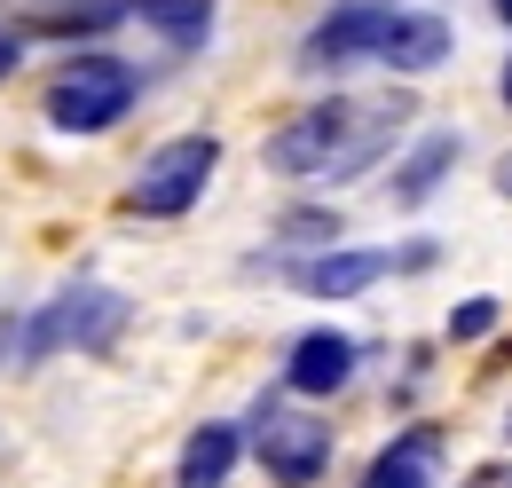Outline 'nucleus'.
Segmentation results:
<instances>
[{
    "label": "nucleus",
    "instance_id": "nucleus-1",
    "mask_svg": "<svg viewBox=\"0 0 512 488\" xmlns=\"http://www.w3.org/2000/svg\"><path fill=\"white\" fill-rule=\"evenodd\" d=\"M418 95L410 87H379V95H316L308 111H292L284 126H268L260 142V166L284 174V182H355L371 174L394 134L410 126Z\"/></svg>",
    "mask_w": 512,
    "mask_h": 488
},
{
    "label": "nucleus",
    "instance_id": "nucleus-2",
    "mask_svg": "<svg viewBox=\"0 0 512 488\" xmlns=\"http://www.w3.org/2000/svg\"><path fill=\"white\" fill-rule=\"evenodd\" d=\"M134 323V300L103 276H71L64 292L24 315V363H48V355H111L119 331Z\"/></svg>",
    "mask_w": 512,
    "mask_h": 488
},
{
    "label": "nucleus",
    "instance_id": "nucleus-3",
    "mask_svg": "<svg viewBox=\"0 0 512 488\" xmlns=\"http://www.w3.org/2000/svg\"><path fill=\"white\" fill-rule=\"evenodd\" d=\"M402 16L410 0H331L316 24L300 32V79H339L355 63H379L394 71V48H402Z\"/></svg>",
    "mask_w": 512,
    "mask_h": 488
},
{
    "label": "nucleus",
    "instance_id": "nucleus-4",
    "mask_svg": "<svg viewBox=\"0 0 512 488\" xmlns=\"http://www.w3.org/2000/svg\"><path fill=\"white\" fill-rule=\"evenodd\" d=\"M134 103H142V71L127 56H71L40 95L56 134H111Z\"/></svg>",
    "mask_w": 512,
    "mask_h": 488
},
{
    "label": "nucleus",
    "instance_id": "nucleus-5",
    "mask_svg": "<svg viewBox=\"0 0 512 488\" xmlns=\"http://www.w3.org/2000/svg\"><path fill=\"white\" fill-rule=\"evenodd\" d=\"M245 433H253V465L276 488H316L331 473V426H323L316 410H292L284 386L253 402V426Z\"/></svg>",
    "mask_w": 512,
    "mask_h": 488
},
{
    "label": "nucleus",
    "instance_id": "nucleus-6",
    "mask_svg": "<svg viewBox=\"0 0 512 488\" xmlns=\"http://www.w3.org/2000/svg\"><path fill=\"white\" fill-rule=\"evenodd\" d=\"M221 174V134H174V142H158L142 166H134L127 182V213L134 221H182L205 182Z\"/></svg>",
    "mask_w": 512,
    "mask_h": 488
},
{
    "label": "nucleus",
    "instance_id": "nucleus-7",
    "mask_svg": "<svg viewBox=\"0 0 512 488\" xmlns=\"http://www.w3.org/2000/svg\"><path fill=\"white\" fill-rule=\"evenodd\" d=\"M386 268H402V252H386V244H323V252L284 260V284L300 300H355V292L379 284Z\"/></svg>",
    "mask_w": 512,
    "mask_h": 488
},
{
    "label": "nucleus",
    "instance_id": "nucleus-8",
    "mask_svg": "<svg viewBox=\"0 0 512 488\" xmlns=\"http://www.w3.org/2000/svg\"><path fill=\"white\" fill-rule=\"evenodd\" d=\"M347 378H355V331H300L292 339V355H284V394H300V402H331V394H347Z\"/></svg>",
    "mask_w": 512,
    "mask_h": 488
},
{
    "label": "nucleus",
    "instance_id": "nucleus-9",
    "mask_svg": "<svg viewBox=\"0 0 512 488\" xmlns=\"http://www.w3.org/2000/svg\"><path fill=\"white\" fill-rule=\"evenodd\" d=\"M442 457H449V433L442 426H402L379 457L363 465L355 488H434L442 481Z\"/></svg>",
    "mask_w": 512,
    "mask_h": 488
},
{
    "label": "nucleus",
    "instance_id": "nucleus-10",
    "mask_svg": "<svg viewBox=\"0 0 512 488\" xmlns=\"http://www.w3.org/2000/svg\"><path fill=\"white\" fill-rule=\"evenodd\" d=\"M457 158H465V134H457V126H426V134L402 150V166H394V205H426V197L457 174Z\"/></svg>",
    "mask_w": 512,
    "mask_h": 488
},
{
    "label": "nucleus",
    "instance_id": "nucleus-11",
    "mask_svg": "<svg viewBox=\"0 0 512 488\" xmlns=\"http://www.w3.org/2000/svg\"><path fill=\"white\" fill-rule=\"evenodd\" d=\"M237 457H245V426L205 418V426L182 441V457H174V488H229Z\"/></svg>",
    "mask_w": 512,
    "mask_h": 488
},
{
    "label": "nucleus",
    "instance_id": "nucleus-12",
    "mask_svg": "<svg viewBox=\"0 0 512 488\" xmlns=\"http://www.w3.org/2000/svg\"><path fill=\"white\" fill-rule=\"evenodd\" d=\"M127 16H142L166 48H205L213 40V0H119Z\"/></svg>",
    "mask_w": 512,
    "mask_h": 488
},
{
    "label": "nucleus",
    "instance_id": "nucleus-13",
    "mask_svg": "<svg viewBox=\"0 0 512 488\" xmlns=\"http://www.w3.org/2000/svg\"><path fill=\"white\" fill-rule=\"evenodd\" d=\"M111 24H127V8H119V0H71V8H56V16H40V32H56V40L111 32Z\"/></svg>",
    "mask_w": 512,
    "mask_h": 488
},
{
    "label": "nucleus",
    "instance_id": "nucleus-14",
    "mask_svg": "<svg viewBox=\"0 0 512 488\" xmlns=\"http://www.w3.org/2000/svg\"><path fill=\"white\" fill-rule=\"evenodd\" d=\"M497 323H505V300H489V292H473V300L449 307V339H465V347H473V339H489Z\"/></svg>",
    "mask_w": 512,
    "mask_h": 488
},
{
    "label": "nucleus",
    "instance_id": "nucleus-15",
    "mask_svg": "<svg viewBox=\"0 0 512 488\" xmlns=\"http://www.w3.org/2000/svg\"><path fill=\"white\" fill-rule=\"evenodd\" d=\"M24 363V315H0V370Z\"/></svg>",
    "mask_w": 512,
    "mask_h": 488
},
{
    "label": "nucleus",
    "instance_id": "nucleus-16",
    "mask_svg": "<svg viewBox=\"0 0 512 488\" xmlns=\"http://www.w3.org/2000/svg\"><path fill=\"white\" fill-rule=\"evenodd\" d=\"M339 221L331 213H284V237H331Z\"/></svg>",
    "mask_w": 512,
    "mask_h": 488
},
{
    "label": "nucleus",
    "instance_id": "nucleus-17",
    "mask_svg": "<svg viewBox=\"0 0 512 488\" xmlns=\"http://www.w3.org/2000/svg\"><path fill=\"white\" fill-rule=\"evenodd\" d=\"M16 63H24V32H0V87L16 79Z\"/></svg>",
    "mask_w": 512,
    "mask_h": 488
},
{
    "label": "nucleus",
    "instance_id": "nucleus-18",
    "mask_svg": "<svg viewBox=\"0 0 512 488\" xmlns=\"http://www.w3.org/2000/svg\"><path fill=\"white\" fill-rule=\"evenodd\" d=\"M497 95H505V111H512V63H505V79H497Z\"/></svg>",
    "mask_w": 512,
    "mask_h": 488
},
{
    "label": "nucleus",
    "instance_id": "nucleus-19",
    "mask_svg": "<svg viewBox=\"0 0 512 488\" xmlns=\"http://www.w3.org/2000/svg\"><path fill=\"white\" fill-rule=\"evenodd\" d=\"M497 189H505V197H512V158H505V166H497Z\"/></svg>",
    "mask_w": 512,
    "mask_h": 488
},
{
    "label": "nucleus",
    "instance_id": "nucleus-20",
    "mask_svg": "<svg viewBox=\"0 0 512 488\" xmlns=\"http://www.w3.org/2000/svg\"><path fill=\"white\" fill-rule=\"evenodd\" d=\"M497 16H505V24H512V0H497Z\"/></svg>",
    "mask_w": 512,
    "mask_h": 488
},
{
    "label": "nucleus",
    "instance_id": "nucleus-21",
    "mask_svg": "<svg viewBox=\"0 0 512 488\" xmlns=\"http://www.w3.org/2000/svg\"><path fill=\"white\" fill-rule=\"evenodd\" d=\"M505 441H512V410H505Z\"/></svg>",
    "mask_w": 512,
    "mask_h": 488
}]
</instances>
